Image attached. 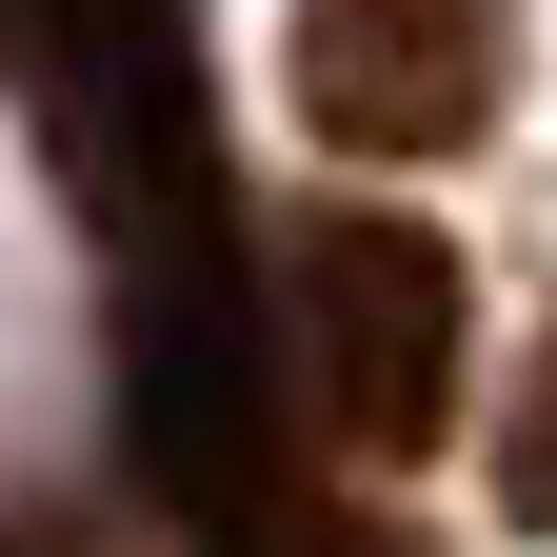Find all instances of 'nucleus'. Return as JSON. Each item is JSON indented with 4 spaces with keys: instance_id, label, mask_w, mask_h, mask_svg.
<instances>
[{
    "instance_id": "nucleus-1",
    "label": "nucleus",
    "mask_w": 557,
    "mask_h": 557,
    "mask_svg": "<svg viewBox=\"0 0 557 557\" xmlns=\"http://www.w3.org/2000/svg\"><path fill=\"white\" fill-rule=\"evenodd\" d=\"M278 319H299V398L338 458L418 478L458 438V379H478V278L438 220H398V199H319L299 239H278Z\"/></svg>"
},
{
    "instance_id": "nucleus-2",
    "label": "nucleus",
    "mask_w": 557,
    "mask_h": 557,
    "mask_svg": "<svg viewBox=\"0 0 557 557\" xmlns=\"http://www.w3.org/2000/svg\"><path fill=\"white\" fill-rule=\"evenodd\" d=\"M278 100H299L319 160L438 180L518 100V0H278Z\"/></svg>"
},
{
    "instance_id": "nucleus-3",
    "label": "nucleus",
    "mask_w": 557,
    "mask_h": 557,
    "mask_svg": "<svg viewBox=\"0 0 557 557\" xmlns=\"http://www.w3.org/2000/svg\"><path fill=\"white\" fill-rule=\"evenodd\" d=\"M498 518H518V537H557V338L498 379Z\"/></svg>"
}]
</instances>
